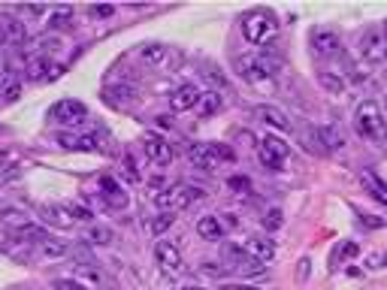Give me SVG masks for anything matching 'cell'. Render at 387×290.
Here are the masks:
<instances>
[{"label": "cell", "instance_id": "836d02e7", "mask_svg": "<svg viewBox=\"0 0 387 290\" xmlns=\"http://www.w3.org/2000/svg\"><path fill=\"white\" fill-rule=\"evenodd\" d=\"M52 290H91V287L82 284L79 278H54L52 281Z\"/></svg>", "mask_w": 387, "mask_h": 290}, {"label": "cell", "instance_id": "ba28073f", "mask_svg": "<svg viewBox=\"0 0 387 290\" xmlns=\"http://www.w3.org/2000/svg\"><path fill=\"white\" fill-rule=\"evenodd\" d=\"M143 151H145V158H149L152 163H158V167H170L173 158H176V151H173L167 136L152 133V130L143 136Z\"/></svg>", "mask_w": 387, "mask_h": 290}, {"label": "cell", "instance_id": "3957f363", "mask_svg": "<svg viewBox=\"0 0 387 290\" xmlns=\"http://www.w3.org/2000/svg\"><path fill=\"white\" fill-rule=\"evenodd\" d=\"M354 130L363 136V139L370 142H384L387 133H384V115L379 103H372V100H363V103H357L354 109Z\"/></svg>", "mask_w": 387, "mask_h": 290}, {"label": "cell", "instance_id": "c3c4849f", "mask_svg": "<svg viewBox=\"0 0 387 290\" xmlns=\"http://www.w3.org/2000/svg\"><path fill=\"white\" fill-rule=\"evenodd\" d=\"M384 103H387V100H384Z\"/></svg>", "mask_w": 387, "mask_h": 290}, {"label": "cell", "instance_id": "9c48e42d", "mask_svg": "<svg viewBox=\"0 0 387 290\" xmlns=\"http://www.w3.org/2000/svg\"><path fill=\"white\" fill-rule=\"evenodd\" d=\"M360 54H363V61H370V63L387 61V36H384L381 27H370V31L363 33V40H360Z\"/></svg>", "mask_w": 387, "mask_h": 290}, {"label": "cell", "instance_id": "f1b7e54d", "mask_svg": "<svg viewBox=\"0 0 387 290\" xmlns=\"http://www.w3.org/2000/svg\"><path fill=\"white\" fill-rule=\"evenodd\" d=\"M318 82H321V88L324 91H330V94L333 97H339V94H345V79L339 76V72H330V70H321L318 72Z\"/></svg>", "mask_w": 387, "mask_h": 290}, {"label": "cell", "instance_id": "b9f144b4", "mask_svg": "<svg viewBox=\"0 0 387 290\" xmlns=\"http://www.w3.org/2000/svg\"><path fill=\"white\" fill-rule=\"evenodd\" d=\"M221 290H261V287H254V284H224Z\"/></svg>", "mask_w": 387, "mask_h": 290}, {"label": "cell", "instance_id": "83f0119b", "mask_svg": "<svg viewBox=\"0 0 387 290\" xmlns=\"http://www.w3.org/2000/svg\"><path fill=\"white\" fill-rule=\"evenodd\" d=\"M85 239L91 245H112L115 242V230H112V227H106V224H91L85 230Z\"/></svg>", "mask_w": 387, "mask_h": 290}, {"label": "cell", "instance_id": "9a60e30c", "mask_svg": "<svg viewBox=\"0 0 387 290\" xmlns=\"http://www.w3.org/2000/svg\"><path fill=\"white\" fill-rule=\"evenodd\" d=\"M309 45H312V54L315 58H330V54H336L339 52V36L333 33V31H315L312 33V40H309Z\"/></svg>", "mask_w": 387, "mask_h": 290}, {"label": "cell", "instance_id": "4316f807", "mask_svg": "<svg viewBox=\"0 0 387 290\" xmlns=\"http://www.w3.org/2000/svg\"><path fill=\"white\" fill-rule=\"evenodd\" d=\"M360 181H363V188L370 190L375 199H379V203L387 206V181H381L375 172H360Z\"/></svg>", "mask_w": 387, "mask_h": 290}, {"label": "cell", "instance_id": "cb8c5ba5", "mask_svg": "<svg viewBox=\"0 0 387 290\" xmlns=\"http://www.w3.org/2000/svg\"><path fill=\"white\" fill-rule=\"evenodd\" d=\"M221 106H224V100H221L218 91H203L197 106H194V112H197L200 118H212V115L221 112Z\"/></svg>", "mask_w": 387, "mask_h": 290}, {"label": "cell", "instance_id": "ac0fdd59", "mask_svg": "<svg viewBox=\"0 0 387 290\" xmlns=\"http://www.w3.org/2000/svg\"><path fill=\"white\" fill-rule=\"evenodd\" d=\"M34 248L45 260H58V257H67V254H70V245L64 239H58V236H49V233H45L40 242H34Z\"/></svg>", "mask_w": 387, "mask_h": 290}, {"label": "cell", "instance_id": "277c9868", "mask_svg": "<svg viewBox=\"0 0 387 290\" xmlns=\"http://www.w3.org/2000/svg\"><path fill=\"white\" fill-rule=\"evenodd\" d=\"M236 154L227 148V145L218 142H191L188 145V160L203 172H215L221 163H233Z\"/></svg>", "mask_w": 387, "mask_h": 290}, {"label": "cell", "instance_id": "74e56055", "mask_svg": "<svg viewBox=\"0 0 387 290\" xmlns=\"http://www.w3.org/2000/svg\"><path fill=\"white\" fill-rule=\"evenodd\" d=\"M88 15L91 18H109V15H115V6H88Z\"/></svg>", "mask_w": 387, "mask_h": 290}, {"label": "cell", "instance_id": "7c38bea8", "mask_svg": "<svg viewBox=\"0 0 387 290\" xmlns=\"http://www.w3.org/2000/svg\"><path fill=\"white\" fill-rule=\"evenodd\" d=\"M224 254H227V260L233 263V269L239 272H245V275H257V272H263V263H257L251 254H248L242 245H236V242H227L224 245Z\"/></svg>", "mask_w": 387, "mask_h": 290}, {"label": "cell", "instance_id": "603a6c76", "mask_svg": "<svg viewBox=\"0 0 387 290\" xmlns=\"http://www.w3.org/2000/svg\"><path fill=\"white\" fill-rule=\"evenodd\" d=\"M40 215H43V221L45 224H52V227H61V230H70L73 224V215H70V208L67 206H40Z\"/></svg>", "mask_w": 387, "mask_h": 290}, {"label": "cell", "instance_id": "ffe728a7", "mask_svg": "<svg viewBox=\"0 0 387 290\" xmlns=\"http://www.w3.org/2000/svg\"><path fill=\"white\" fill-rule=\"evenodd\" d=\"M239 76H242L248 85H257V88H272L270 76L261 70V63H257V58H242L239 61Z\"/></svg>", "mask_w": 387, "mask_h": 290}, {"label": "cell", "instance_id": "2e32d148", "mask_svg": "<svg viewBox=\"0 0 387 290\" xmlns=\"http://www.w3.org/2000/svg\"><path fill=\"white\" fill-rule=\"evenodd\" d=\"M242 248L251 254L257 263H270V260L275 257V242L270 239V236H248Z\"/></svg>", "mask_w": 387, "mask_h": 290}, {"label": "cell", "instance_id": "bcb514c9", "mask_svg": "<svg viewBox=\"0 0 387 290\" xmlns=\"http://www.w3.org/2000/svg\"><path fill=\"white\" fill-rule=\"evenodd\" d=\"M381 260H384V266H387V254H381Z\"/></svg>", "mask_w": 387, "mask_h": 290}, {"label": "cell", "instance_id": "484cf974", "mask_svg": "<svg viewBox=\"0 0 387 290\" xmlns=\"http://www.w3.org/2000/svg\"><path fill=\"white\" fill-rule=\"evenodd\" d=\"M318 136H321V142H324V148L327 151H342L345 148V133L339 130L336 124H321L318 127Z\"/></svg>", "mask_w": 387, "mask_h": 290}, {"label": "cell", "instance_id": "8d00e7d4", "mask_svg": "<svg viewBox=\"0 0 387 290\" xmlns=\"http://www.w3.org/2000/svg\"><path fill=\"white\" fill-rule=\"evenodd\" d=\"M67 208H70L73 221H91V218H94V215H91L85 206H79V203H73V206H67Z\"/></svg>", "mask_w": 387, "mask_h": 290}, {"label": "cell", "instance_id": "e0dca14e", "mask_svg": "<svg viewBox=\"0 0 387 290\" xmlns=\"http://www.w3.org/2000/svg\"><path fill=\"white\" fill-rule=\"evenodd\" d=\"M254 118H257L261 124L272 127V130H288V127H291V118L284 115L279 106H270V103L257 106V109H254Z\"/></svg>", "mask_w": 387, "mask_h": 290}, {"label": "cell", "instance_id": "7dc6e473", "mask_svg": "<svg viewBox=\"0 0 387 290\" xmlns=\"http://www.w3.org/2000/svg\"><path fill=\"white\" fill-rule=\"evenodd\" d=\"M103 290H118V287H112V284H109V287H103Z\"/></svg>", "mask_w": 387, "mask_h": 290}, {"label": "cell", "instance_id": "44dd1931", "mask_svg": "<svg viewBox=\"0 0 387 290\" xmlns=\"http://www.w3.org/2000/svg\"><path fill=\"white\" fill-rule=\"evenodd\" d=\"M224 233H227V227H224V221H221L218 215H203V218H197V236H200V239L218 242Z\"/></svg>", "mask_w": 387, "mask_h": 290}, {"label": "cell", "instance_id": "5b68a950", "mask_svg": "<svg viewBox=\"0 0 387 290\" xmlns=\"http://www.w3.org/2000/svg\"><path fill=\"white\" fill-rule=\"evenodd\" d=\"M136 58H140L145 67H154V70H167V67H176L179 63V54L163 43H143L136 49Z\"/></svg>", "mask_w": 387, "mask_h": 290}, {"label": "cell", "instance_id": "52a82bcc", "mask_svg": "<svg viewBox=\"0 0 387 290\" xmlns=\"http://www.w3.org/2000/svg\"><path fill=\"white\" fill-rule=\"evenodd\" d=\"M49 118L54 124H82V121H88V106L82 103V100H58L52 109H49Z\"/></svg>", "mask_w": 387, "mask_h": 290}, {"label": "cell", "instance_id": "f6af8a7d", "mask_svg": "<svg viewBox=\"0 0 387 290\" xmlns=\"http://www.w3.org/2000/svg\"><path fill=\"white\" fill-rule=\"evenodd\" d=\"M179 290H209V287H203V284H185V287H179Z\"/></svg>", "mask_w": 387, "mask_h": 290}, {"label": "cell", "instance_id": "4fadbf2b", "mask_svg": "<svg viewBox=\"0 0 387 290\" xmlns=\"http://www.w3.org/2000/svg\"><path fill=\"white\" fill-rule=\"evenodd\" d=\"M200 94H203V91L194 85V82H188V85H182V88H176L170 94V109H173V112H188V109L197 106Z\"/></svg>", "mask_w": 387, "mask_h": 290}, {"label": "cell", "instance_id": "7bdbcfd3", "mask_svg": "<svg viewBox=\"0 0 387 290\" xmlns=\"http://www.w3.org/2000/svg\"><path fill=\"white\" fill-rule=\"evenodd\" d=\"M6 163H9V154H6V151H0V172L6 169Z\"/></svg>", "mask_w": 387, "mask_h": 290}, {"label": "cell", "instance_id": "d590c367", "mask_svg": "<svg viewBox=\"0 0 387 290\" xmlns=\"http://www.w3.org/2000/svg\"><path fill=\"white\" fill-rule=\"evenodd\" d=\"M357 251H360V248H357L354 242H345L342 248H336V251H333V263H342V260H348V257H354Z\"/></svg>", "mask_w": 387, "mask_h": 290}, {"label": "cell", "instance_id": "d6986e66", "mask_svg": "<svg viewBox=\"0 0 387 290\" xmlns=\"http://www.w3.org/2000/svg\"><path fill=\"white\" fill-rule=\"evenodd\" d=\"M100 197H103L112 208H124L127 206V190L122 188V181H115L112 176L100 178Z\"/></svg>", "mask_w": 387, "mask_h": 290}, {"label": "cell", "instance_id": "4dcf8cb0", "mask_svg": "<svg viewBox=\"0 0 387 290\" xmlns=\"http://www.w3.org/2000/svg\"><path fill=\"white\" fill-rule=\"evenodd\" d=\"M49 70H52L49 58H34L31 63H27V79L40 82V79H45V76H49Z\"/></svg>", "mask_w": 387, "mask_h": 290}, {"label": "cell", "instance_id": "7a4b0ae2", "mask_svg": "<svg viewBox=\"0 0 387 290\" xmlns=\"http://www.w3.org/2000/svg\"><path fill=\"white\" fill-rule=\"evenodd\" d=\"M203 197H206L203 188L188 185V181H179V185H170V188L158 190V194H154V206H158L161 212L176 215V212H182V208H188L194 199H203Z\"/></svg>", "mask_w": 387, "mask_h": 290}, {"label": "cell", "instance_id": "f35d334b", "mask_svg": "<svg viewBox=\"0 0 387 290\" xmlns=\"http://www.w3.org/2000/svg\"><path fill=\"white\" fill-rule=\"evenodd\" d=\"M309 269H312V260H309V257H302V260H300V266H297V281H306V278H309Z\"/></svg>", "mask_w": 387, "mask_h": 290}, {"label": "cell", "instance_id": "d4e9b609", "mask_svg": "<svg viewBox=\"0 0 387 290\" xmlns=\"http://www.w3.org/2000/svg\"><path fill=\"white\" fill-rule=\"evenodd\" d=\"M73 18H76V13L67 6H58V9H49V15H45V31L54 33V31H64V27L73 24Z\"/></svg>", "mask_w": 387, "mask_h": 290}, {"label": "cell", "instance_id": "7402d4cb", "mask_svg": "<svg viewBox=\"0 0 387 290\" xmlns=\"http://www.w3.org/2000/svg\"><path fill=\"white\" fill-rule=\"evenodd\" d=\"M0 224L9 227L13 233H24L27 227H34V221L27 218V212H22V208H15V206H3V208H0Z\"/></svg>", "mask_w": 387, "mask_h": 290}, {"label": "cell", "instance_id": "ab89813d", "mask_svg": "<svg viewBox=\"0 0 387 290\" xmlns=\"http://www.w3.org/2000/svg\"><path fill=\"white\" fill-rule=\"evenodd\" d=\"M124 176L131 178V181H140V172H136V167H133L131 158H124Z\"/></svg>", "mask_w": 387, "mask_h": 290}, {"label": "cell", "instance_id": "ee69618b", "mask_svg": "<svg viewBox=\"0 0 387 290\" xmlns=\"http://www.w3.org/2000/svg\"><path fill=\"white\" fill-rule=\"evenodd\" d=\"M15 97H18V85H13V88L6 91V100H15Z\"/></svg>", "mask_w": 387, "mask_h": 290}, {"label": "cell", "instance_id": "8992f818", "mask_svg": "<svg viewBox=\"0 0 387 290\" xmlns=\"http://www.w3.org/2000/svg\"><path fill=\"white\" fill-rule=\"evenodd\" d=\"M288 154H291V148L279 139V136H263V139L257 142V158H261L263 167L272 169V172H279V169L284 167Z\"/></svg>", "mask_w": 387, "mask_h": 290}, {"label": "cell", "instance_id": "f546056e", "mask_svg": "<svg viewBox=\"0 0 387 290\" xmlns=\"http://www.w3.org/2000/svg\"><path fill=\"white\" fill-rule=\"evenodd\" d=\"M103 97H106L112 106H131V103H133V97H136V91H133V88H127V85H118V88H106V91H103Z\"/></svg>", "mask_w": 387, "mask_h": 290}, {"label": "cell", "instance_id": "8fae6325", "mask_svg": "<svg viewBox=\"0 0 387 290\" xmlns=\"http://www.w3.org/2000/svg\"><path fill=\"white\" fill-rule=\"evenodd\" d=\"M0 43L13 45V49L15 45H24L27 43V24L9 13H0Z\"/></svg>", "mask_w": 387, "mask_h": 290}, {"label": "cell", "instance_id": "d6a6232c", "mask_svg": "<svg viewBox=\"0 0 387 290\" xmlns=\"http://www.w3.org/2000/svg\"><path fill=\"white\" fill-rule=\"evenodd\" d=\"M302 142H306V148H309V151H315V154H327L324 142H321V136H318V127H315V130H306V133H302Z\"/></svg>", "mask_w": 387, "mask_h": 290}, {"label": "cell", "instance_id": "1f68e13d", "mask_svg": "<svg viewBox=\"0 0 387 290\" xmlns=\"http://www.w3.org/2000/svg\"><path fill=\"white\" fill-rule=\"evenodd\" d=\"M173 224H176V215H170V212H161V215H154V218H152L149 230H152L154 236H163V233H167Z\"/></svg>", "mask_w": 387, "mask_h": 290}, {"label": "cell", "instance_id": "30bf717a", "mask_svg": "<svg viewBox=\"0 0 387 290\" xmlns=\"http://www.w3.org/2000/svg\"><path fill=\"white\" fill-rule=\"evenodd\" d=\"M154 263H158L163 272H170V275H179V272L185 269L182 251H179L173 242H167V239H161L158 245H154Z\"/></svg>", "mask_w": 387, "mask_h": 290}, {"label": "cell", "instance_id": "5bb4252c", "mask_svg": "<svg viewBox=\"0 0 387 290\" xmlns=\"http://www.w3.org/2000/svg\"><path fill=\"white\" fill-rule=\"evenodd\" d=\"M54 139L67 151H97L100 148L97 136H91V133H58Z\"/></svg>", "mask_w": 387, "mask_h": 290}, {"label": "cell", "instance_id": "681fc988", "mask_svg": "<svg viewBox=\"0 0 387 290\" xmlns=\"http://www.w3.org/2000/svg\"><path fill=\"white\" fill-rule=\"evenodd\" d=\"M384 142H387V139H384Z\"/></svg>", "mask_w": 387, "mask_h": 290}, {"label": "cell", "instance_id": "e575fe53", "mask_svg": "<svg viewBox=\"0 0 387 290\" xmlns=\"http://www.w3.org/2000/svg\"><path fill=\"white\" fill-rule=\"evenodd\" d=\"M284 221H282V208H270V212L263 215V227L266 230H279Z\"/></svg>", "mask_w": 387, "mask_h": 290}, {"label": "cell", "instance_id": "6da1fadb", "mask_svg": "<svg viewBox=\"0 0 387 290\" xmlns=\"http://www.w3.org/2000/svg\"><path fill=\"white\" fill-rule=\"evenodd\" d=\"M239 27H242V36L248 45H266L279 36V18L270 9H251V13H245Z\"/></svg>", "mask_w": 387, "mask_h": 290}, {"label": "cell", "instance_id": "60d3db41", "mask_svg": "<svg viewBox=\"0 0 387 290\" xmlns=\"http://www.w3.org/2000/svg\"><path fill=\"white\" fill-rule=\"evenodd\" d=\"M227 185L233 188V190H248V178H239V176H233V178L227 181Z\"/></svg>", "mask_w": 387, "mask_h": 290}]
</instances>
